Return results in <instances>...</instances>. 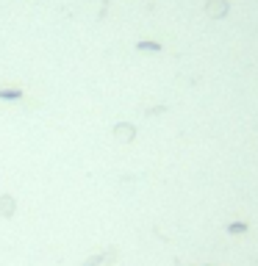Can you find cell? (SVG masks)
Listing matches in <instances>:
<instances>
[{
  "instance_id": "6da1fadb",
  "label": "cell",
  "mask_w": 258,
  "mask_h": 266,
  "mask_svg": "<svg viewBox=\"0 0 258 266\" xmlns=\"http://www.w3.org/2000/svg\"><path fill=\"white\" fill-rule=\"evenodd\" d=\"M23 95V89H0V100H20Z\"/></svg>"
}]
</instances>
